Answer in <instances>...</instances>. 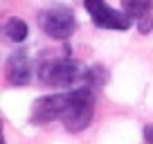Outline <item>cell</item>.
Returning <instances> with one entry per match:
<instances>
[{
  "instance_id": "3957f363",
  "label": "cell",
  "mask_w": 153,
  "mask_h": 144,
  "mask_svg": "<svg viewBox=\"0 0 153 144\" xmlns=\"http://www.w3.org/2000/svg\"><path fill=\"white\" fill-rule=\"evenodd\" d=\"M38 25H41V29L48 34L50 39L65 41L74 34L76 18H74V14H72V9H68V7H52V9L41 11Z\"/></svg>"
},
{
  "instance_id": "5b68a950",
  "label": "cell",
  "mask_w": 153,
  "mask_h": 144,
  "mask_svg": "<svg viewBox=\"0 0 153 144\" xmlns=\"http://www.w3.org/2000/svg\"><path fill=\"white\" fill-rule=\"evenodd\" d=\"M68 104V92H59V95H45L32 104V113H29V122L32 124H48L61 117L63 108Z\"/></svg>"
},
{
  "instance_id": "9c48e42d",
  "label": "cell",
  "mask_w": 153,
  "mask_h": 144,
  "mask_svg": "<svg viewBox=\"0 0 153 144\" xmlns=\"http://www.w3.org/2000/svg\"><path fill=\"white\" fill-rule=\"evenodd\" d=\"M140 32H142V34H149V32H151V29H153V18H151V16H149V14H144V16H140Z\"/></svg>"
},
{
  "instance_id": "30bf717a",
  "label": "cell",
  "mask_w": 153,
  "mask_h": 144,
  "mask_svg": "<svg viewBox=\"0 0 153 144\" xmlns=\"http://www.w3.org/2000/svg\"><path fill=\"white\" fill-rule=\"evenodd\" d=\"M144 142H146V144H153V124H146V126H144Z\"/></svg>"
},
{
  "instance_id": "6da1fadb",
  "label": "cell",
  "mask_w": 153,
  "mask_h": 144,
  "mask_svg": "<svg viewBox=\"0 0 153 144\" xmlns=\"http://www.w3.org/2000/svg\"><path fill=\"white\" fill-rule=\"evenodd\" d=\"M92 115H95V88L81 81L68 92V104L59 120L70 133H81L92 122Z\"/></svg>"
},
{
  "instance_id": "52a82bcc",
  "label": "cell",
  "mask_w": 153,
  "mask_h": 144,
  "mask_svg": "<svg viewBox=\"0 0 153 144\" xmlns=\"http://www.w3.org/2000/svg\"><path fill=\"white\" fill-rule=\"evenodd\" d=\"M27 23H25L23 18H9L5 25V34L7 39L14 41V43H23L25 39H27Z\"/></svg>"
},
{
  "instance_id": "7a4b0ae2",
  "label": "cell",
  "mask_w": 153,
  "mask_h": 144,
  "mask_svg": "<svg viewBox=\"0 0 153 144\" xmlns=\"http://www.w3.org/2000/svg\"><path fill=\"white\" fill-rule=\"evenodd\" d=\"M83 74L81 68L76 65L72 59H50L41 65L38 70V79L43 86L50 88H68V86H74L76 81H83Z\"/></svg>"
},
{
  "instance_id": "ba28073f",
  "label": "cell",
  "mask_w": 153,
  "mask_h": 144,
  "mask_svg": "<svg viewBox=\"0 0 153 144\" xmlns=\"http://www.w3.org/2000/svg\"><path fill=\"white\" fill-rule=\"evenodd\" d=\"M153 7V0H122V9L131 18H140V16L149 14Z\"/></svg>"
},
{
  "instance_id": "8992f818",
  "label": "cell",
  "mask_w": 153,
  "mask_h": 144,
  "mask_svg": "<svg viewBox=\"0 0 153 144\" xmlns=\"http://www.w3.org/2000/svg\"><path fill=\"white\" fill-rule=\"evenodd\" d=\"M5 79L9 86H27L32 81V59L25 52H16L5 65Z\"/></svg>"
},
{
  "instance_id": "8fae6325",
  "label": "cell",
  "mask_w": 153,
  "mask_h": 144,
  "mask_svg": "<svg viewBox=\"0 0 153 144\" xmlns=\"http://www.w3.org/2000/svg\"><path fill=\"white\" fill-rule=\"evenodd\" d=\"M0 144H5V135H2V122H0Z\"/></svg>"
},
{
  "instance_id": "277c9868",
  "label": "cell",
  "mask_w": 153,
  "mask_h": 144,
  "mask_svg": "<svg viewBox=\"0 0 153 144\" xmlns=\"http://www.w3.org/2000/svg\"><path fill=\"white\" fill-rule=\"evenodd\" d=\"M88 14H90L92 23L97 27H104V29H128L133 18L126 16L124 11H117L113 7H108L104 0H83Z\"/></svg>"
}]
</instances>
